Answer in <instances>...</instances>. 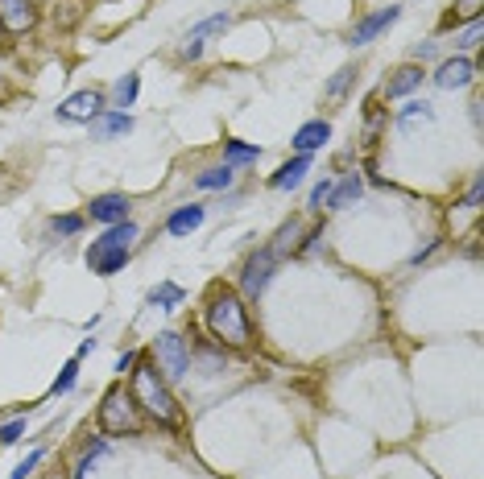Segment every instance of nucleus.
Listing matches in <instances>:
<instances>
[{
    "mask_svg": "<svg viewBox=\"0 0 484 479\" xmlns=\"http://www.w3.org/2000/svg\"><path fill=\"white\" fill-rule=\"evenodd\" d=\"M87 265H91V273H99V278H112V273H120V269L129 265V248H87Z\"/></svg>",
    "mask_w": 484,
    "mask_h": 479,
    "instance_id": "f8f14e48",
    "label": "nucleus"
},
{
    "mask_svg": "<svg viewBox=\"0 0 484 479\" xmlns=\"http://www.w3.org/2000/svg\"><path fill=\"white\" fill-rule=\"evenodd\" d=\"M108 450V442L104 438H96V442H87V450H83V458H79V467H75V475L71 479H87V471H91V463H96L99 455Z\"/></svg>",
    "mask_w": 484,
    "mask_h": 479,
    "instance_id": "393cba45",
    "label": "nucleus"
},
{
    "mask_svg": "<svg viewBox=\"0 0 484 479\" xmlns=\"http://www.w3.org/2000/svg\"><path fill=\"white\" fill-rule=\"evenodd\" d=\"M75 381H79V355L75 360H66V368L58 376H54V384H50V397H63V393H71L75 389Z\"/></svg>",
    "mask_w": 484,
    "mask_h": 479,
    "instance_id": "5701e85b",
    "label": "nucleus"
},
{
    "mask_svg": "<svg viewBox=\"0 0 484 479\" xmlns=\"http://www.w3.org/2000/svg\"><path fill=\"white\" fill-rule=\"evenodd\" d=\"M99 430L104 434H137L141 417H137V401L125 384H112L99 401Z\"/></svg>",
    "mask_w": 484,
    "mask_h": 479,
    "instance_id": "7ed1b4c3",
    "label": "nucleus"
},
{
    "mask_svg": "<svg viewBox=\"0 0 484 479\" xmlns=\"http://www.w3.org/2000/svg\"><path fill=\"white\" fill-rule=\"evenodd\" d=\"M207 327L220 343L228 347H248L253 339V327H248V310H245V298L237 289H215L212 302H207Z\"/></svg>",
    "mask_w": 484,
    "mask_h": 479,
    "instance_id": "f03ea898",
    "label": "nucleus"
},
{
    "mask_svg": "<svg viewBox=\"0 0 484 479\" xmlns=\"http://www.w3.org/2000/svg\"><path fill=\"white\" fill-rule=\"evenodd\" d=\"M480 191H484V186H480V178H476V182H472V191H468V207H472V211L480 207Z\"/></svg>",
    "mask_w": 484,
    "mask_h": 479,
    "instance_id": "f704fd0d",
    "label": "nucleus"
},
{
    "mask_svg": "<svg viewBox=\"0 0 484 479\" xmlns=\"http://www.w3.org/2000/svg\"><path fill=\"white\" fill-rule=\"evenodd\" d=\"M125 133H133L129 112H99V116L91 120V137L96 141H117V137H125Z\"/></svg>",
    "mask_w": 484,
    "mask_h": 479,
    "instance_id": "4468645a",
    "label": "nucleus"
},
{
    "mask_svg": "<svg viewBox=\"0 0 484 479\" xmlns=\"http://www.w3.org/2000/svg\"><path fill=\"white\" fill-rule=\"evenodd\" d=\"M298 232H302V224H298V219H290V224H281L278 240H273V244H269V248H273V252H278V256H286V252H290V248H298Z\"/></svg>",
    "mask_w": 484,
    "mask_h": 479,
    "instance_id": "b1692460",
    "label": "nucleus"
},
{
    "mask_svg": "<svg viewBox=\"0 0 484 479\" xmlns=\"http://www.w3.org/2000/svg\"><path fill=\"white\" fill-rule=\"evenodd\" d=\"M460 9H463V17H468V21H472V17H480V0H463Z\"/></svg>",
    "mask_w": 484,
    "mask_h": 479,
    "instance_id": "72a5a7b5",
    "label": "nucleus"
},
{
    "mask_svg": "<svg viewBox=\"0 0 484 479\" xmlns=\"http://www.w3.org/2000/svg\"><path fill=\"white\" fill-rule=\"evenodd\" d=\"M414 58H435V42H422V46H414Z\"/></svg>",
    "mask_w": 484,
    "mask_h": 479,
    "instance_id": "c9c22d12",
    "label": "nucleus"
},
{
    "mask_svg": "<svg viewBox=\"0 0 484 479\" xmlns=\"http://www.w3.org/2000/svg\"><path fill=\"white\" fill-rule=\"evenodd\" d=\"M228 25H232V17H228V13H215V17H207V21H199L191 33H186V42L178 46V58H183V63H191V58H199V54H203V46H207V38H215V33H224Z\"/></svg>",
    "mask_w": 484,
    "mask_h": 479,
    "instance_id": "0eeeda50",
    "label": "nucleus"
},
{
    "mask_svg": "<svg viewBox=\"0 0 484 479\" xmlns=\"http://www.w3.org/2000/svg\"><path fill=\"white\" fill-rule=\"evenodd\" d=\"M141 91V75H125L117 87H112V104H117V112H125V107H133V99H137Z\"/></svg>",
    "mask_w": 484,
    "mask_h": 479,
    "instance_id": "412c9836",
    "label": "nucleus"
},
{
    "mask_svg": "<svg viewBox=\"0 0 484 479\" xmlns=\"http://www.w3.org/2000/svg\"><path fill=\"white\" fill-rule=\"evenodd\" d=\"M311 166H315L311 153H298V158L286 161V166H281V170L269 178V186H273V191H294V186H302V178L311 174Z\"/></svg>",
    "mask_w": 484,
    "mask_h": 479,
    "instance_id": "ddd939ff",
    "label": "nucleus"
},
{
    "mask_svg": "<svg viewBox=\"0 0 484 479\" xmlns=\"http://www.w3.org/2000/svg\"><path fill=\"white\" fill-rule=\"evenodd\" d=\"M476 79V63L472 58H463V54H455V58H447V63H439V71H435V83L443 87V91H455V87H468Z\"/></svg>",
    "mask_w": 484,
    "mask_h": 479,
    "instance_id": "9d476101",
    "label": "nucleus"
},
{
    "mask_svg": "<svg viewBox=\"0 0 484 479\" xmlns=\"http://www.w3.org/2000/svg\"><path fill=\"white\" fill-rule=\"evenodd\" d=\"M278 265H281V256L273 252V248H257V252L245 261V273H240V298H248V302H257L261 294H265V286L273 281V273H278Z\"/></svg>",
    "mask_w": 484,
    "mask_h": 479,
    "instance_id": "39448f33",
    "label": "nucleus"
},
{
    "mask_svg": "<svg viewBox=\"0 0 484 479\" xmlns=\"http://www.w3.org/2000/svg\"><path fill=\"white\" fill-rule=\"evenodd\" d=\"M203 207H199V202H191V207H178V211L170 215V219H166V232L170 235H191L194 227L203 224Z\"/></svg>",
    "mask_w": 484,
    "mask_h": 479,
    "instance_id": "f3484780",
    "label": "nucleus"
},
{
    "mask_svg": "<svg viewBox=\"0 0 484 479\" xmlns=\"http://www.w3.org/2000/svg\"><path fill=\"white\" fill-rule=\"evenodd\" d=\"M87 215L96 224H120V219H129V199L125 194H99V199L87 202Z\"/></svg>",
    "mask_w": 484,
    "mask_h": 479,
    "instance_id": "9b49d317",
    "label": "nucleus"
},
{
    "mask_svg": "<svg viewBox=\"0 0 484 479\" xmlns=\"http://www.w3.org/2000/svg\"><path fill=\"white\" fill-rule=\"evenodd\" d=\"M360 191H365V186H360V178H356V174H348L340 186H332V194H327V207H332V211H344V207H352V202L360 199Z\"/></svg>",
    "mask_w": 484,
    "mask_h": 479,
    "instance_id": "a211bd4d",
    "label": "nucleus"
},
{
    "mask_svg": "<svg viewBox=\"0 0 484 479\" xmlns=\"http://www.w3.org/2000/svg\"><path fill=\"white\" fill-rule=\"evenodd\" d=\"M129 376H133L129 393H133V401H137V409H145L158 426H178V422H183V409H178V401H174L166 376H158V364L137 360V368H133Z\"/></svg>",
    "mask_w": 484,
    "mask_h": 479,
    "instance_id": "f257e3e1",
    "label": "nucleus"
},
{
    "mask_svg": "<svg viewBox=\"0 0 484 479\" xmlns=\"http://www.w3.org/2000/svg\"><path fill=\"white\" fill-rule=\"evenodd\" d=\"M58 479H63V475H58Z\"/></svg>",
    "mask_w": 484,
    "mask_h": 479,
    "instance_id": "e433bc0d",
    "label": "nucleus"
},
{
    "mask_svg": "<svg viewBox=\"0 0 484 479\" xmlns=\"http://www.w3.org/2000/svg\"><path fill=\"white\" fill-rule=\"evenodd\" d=\"M99 112H104V91H75L58 104V120H66V124H91Z\"/></svg>",
    "mask_w": 484,
    "mask_h": 479,
    "instance_id": "423d86ee",
    "label": "nucleus"
},
{
    "mask_svg": "<svg viewBox=\"0 0 484 479\" xmlns=\"http://www.w3.org/2000/svg\"><path fill=\"white\" fill-rule=\"evenodd\" d=\"M422 79H427V71H422V66H414V63H406L402 71H393V79L385 83V96H389V99L410 96L414 87H422Z\"/></svg>",
    "mask_w": 484,
    "mask_h": 479,
    "instance_id": "dca6fc26",
    "label": "nucleus"
},
{
    "mask_svg": "<svg viewBox=\"0 0 484 479\" xmlns=\"http://www.w3.org/2000/svg\"><path fill=\"white\" fill-rule=\"evenodd\" d=\"M224 153H228V166H232V161H257L261 158L257 145H245V141H228Z\"/></svg>",
    "mask_w": 484,
    "mask_h": 479,
    "instance_id": "a878e982",
    "label": "nucleus"
},
{
    "mask_svg": "<svg viewBox=\"0 0 484 479\" xmlns=\"http://www.w3.org/2000/svg\"><path fill=\"white\" fill-rule=\"evenodd\" d=\"M153 364L166 381H183L186 368H191V352H186V339L178 330H161L153 339Z\"/></svg>",
    "mask_w": 484,
    "mask_h": 479,
    "instance_id": "20e7f679",
    "label": "nucleus"
},
{
    "mask_svg": "<svg viewBox=\"0 0 484 479\" xmlns=\"http://www.w3.org/2000/svg\"><path fill=\"white\" fill-rule=\"evenodd\" d=\"M352 75H356V66H344V71H340V75H335L332 83H327V96H332V99H335V96H344V87L352 83Z\"/></svg>",
    "mask_w": 484,
    "mask_h": 479,
    "instance_id": "7c9ffc66",
    "label": "nucleus"
},
{
    "mask_svg": "<svg viewBox=\"0 0 484 479\" xmlns=\"http://www.w3.org/2000/svg\"><path fill=\"white\" fill-rule=\"evenodd\" d=\"M183 286H174V281H161L158 289L150 294V306H158V310H174V306H183Z\"/></svg>",
    "mask_w": 484,
    "mask_h": 479,
    "instance_id": "aec40b11",
    "label": "nucleus"
},
{
    "mask_svg": "<svg viewBox=\"0 0 484 479\" xmlns=\"http://www.w3.org/2000/svg\"><path fill=\"white\" fill-rule=\"evenodd\" d=\"M455 46H460V50H472V46H480V17H472V21H468V30L455 38Z\"/></svg>",
    "mask_w": 484,
    "mask_h": 479,
    "instance_id": "cd10ccee",
    "label": "nucleus"
},
{
    "mask_svg": "<svg viewBox=\"0 0 484 479\" xmlns=\"http://www.w3.org/2000/svg\"><path fill=\"white\" fill-rule=\"evenodd\" d=\"M133 368H137V352H125V355L117 360V372L125 376V372H133Z\"/></svg>",
    "mask_w": 484,
    "mask_h": 479,
    "instance_id": "473e14b6",
    "label": "nucleus"
},
{
    "mask_svg": "<svg viewBox=\"0 0 484 479\" xmlns=\"http://www.w3.org/2000/svg\"><path fill=\"white\" fill-rule=\"evenodd\" d=\"M54 232H58V235H75L79 232V227H83V219H79V215H54Z\"/></svg>",
    "mask_w": 484,
    "mask_h": 479,
    "instance_id": "c85d7f7f",
    "label": "nucleus"
},
{
    "mask_svg": "<svg viewBox=\"0 0 484 479\" xmlns=\"http://www.w3.org/2000/svg\"><path fill=\"white\" fill-rule=\"evenodd\" d=\"M232 178H237V170H232V166H212V170H203V174H194V186H199V191H228V186H232Z\"/></svg>",
    "mask_w": 484,
    "mask_h": 479,
    "instance_id": "6ab92c4d",
    "label": "nucleus"
},
{
    "mask_svg": "<svg viewBox=\"0 0 484 479\" xmlns=\"http://www.w3.org/2000/svg\"><path fill=\"white\" fill-rule=\"evenodd\" d=\"M38 25L33 0H0V33H30Z\"/></svg>",
    "mask_w": 484,
    "mask_h": 479,
    "instance_id": "6e6552de",
    "label": "nucleus"
},
{
    "mask_svg": "<svg viewBox=\"0 0 484 479\" xmlns=\"http://www.w3.org/2000/svg\"><path fill=\"white\" fill-rule=\"evenodd\" d=\"M42 458H46V450H30V455H25L22 463H17V471H13L9 479H30V475H33V467H38Z\"/></svg>",
    "mask_w": 484,
    "mask_h": 479,
    "instance_id": "bb28decb",
    "label": "nucleus"
},
{
    "mask_svg": "<svg viewBox=\"0 0 484 479\" xmlns=\"http://www.w3.org/2000/svg\"><path fill=\"white\" fill-rule=\"evenodd\" d=\"M327 141H332V124H327V120H307V124L294 133L290 145L298 153H315V150H323Z\"/></svg>",
    "mask_w": 484,
    "mask_h": 479,
    "instance_id": "2eb2a0df",
    "label": "nucleus"
},
{
    "mask_svg": "<svg viewBox=\"0 0 484 479\" xmlns=\"http://www.w3.org/2000/svg\"><path fill=\"white\" fill-rule=\"evenodd\" d=\"M402 17V9L398 4H385V9H376V13H368L365 21H356V30H352V38H348V46H368L373 38H381V33L389 30V25Z\"/></svg>",
    "mask_w": 484,
    "mask_h": 479,
    "instance_id": "1a4fd4ad",
    "label": "nucleus"
},
{
    "mask_svg": "<svg viewBox=\"0 0 484 479\" xmlns=\"http://www.w3.org/2000/svg\"><path fill=\"white\" fill-rule=\"evenodd\" d=\"M332 186H335L332 178H323L319 186H315V191H311V211H319V202H327V194H332Z\"/></svg>",
    "mask_w": 484,
    "mask_h": 479,
    "instance_id": "2f4dec72",
    "label": "nucleus"
},
{
    "mask_svg": "<svg viewBox=\"0 0 484 479\" xmlns=\"http://www.w3.org/2000/svg\"><path fill=\"white\" fill-rule=\"evenodd\" d=\"M430 116H435V112H430V104H419V99H414V104H406V107L398 112V128H402V133H410V128L419 124V120L427 124Z\"/></svg>",
    "mask_w": 484,
    "mask_h": 479,
    "instance_id": "4be33fe9",
    "label": "nucleus"
},
{
    "mask_svg": "<svg viewBox=\"0 0 484 479\" xmlns=\"http://www.w3.org/2000/svg\"><path fill=\"white\" fill-rule=\"evenodd\" d=\"M22 434H25V417L9 422V426H0V447H13V442H17Z\"/></svg>",
    "mask_w": 484,
    "mask_h": 479,
    "instance_id": "c756f323",
    "label": "nucleus"
}]
</instances>
